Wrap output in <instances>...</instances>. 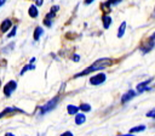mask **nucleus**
<instances>
[{
  "label": "nucleus",
  "instance_id": "obj_1",
  "mask_svg": "<svg viewBox=\"0 0 155 136\" xmlns=\"http://www.w3.org/2000/svg\"><path fill=\"white\" fill-rule=\"evenodd\" d=\"M113 63H114V60H112V58H100V60L95 61L90 67L85 68L83 72L76 73V74L74 76V78H81V77H85V76H87V74H91V73H93V72H96V71L104 70V68H107V67H110Z\"/></svg>",
  "mask_w": 155,
  "mask_h": 136
},
{
  "label": "nucleus",
  "instance_id": "obj_2",
  "mask_svg": "<svg viewBox=\"0 0 155 136\" xmlns=\"http://www.w3.org/2000/svg\"><path fill=\"white\" fill-rule=\"evenodd\" d=\"M59 100H61V97H59V96H56V97H53V99L49 100V102H46L43 107H40V114H46V113H49V112L53 111V109L56 108V106L58 105Z\"/></svg>",
  "mask_w": 155,
  "mask_h": 136
},
{
  "label": "nucleus",
  "instance_id": "obj_3",
  "mask_svg": "<svg viewBox=\"0 0 155 136\" xmlns=\"http://www.w3.org/2000/svg\"><path fill=\"white\" fill-rule=\"evenodd\" d=\"M106 80H107V74L106 73H97L93 77H91L89 82H90L91 85H101Z\"/></svg>",
  "mask_w": 155,
  "mask_h": 136
},
{
  "label": "nucleus",
  "instance_id": "obj_4",
  "mask_svg": "<svg viewBox=\"0 0 155 136\" xmlns=\"http://www.w3.org/2000/svg\"><path fill=\"white\" fill-rule=\"evenodd\" d=\"M17 89V83L15 82V80H10V82H8L6 84H5V86H4V95L6 96V97H10L12 94H14V91Z\"/></svg>",
  "mask_w": 155,
  "mask_h": 136
},
{
  "label": "nucleus",
  "instance_id": "obj_5",
  "mask_svg": "<svg viewBox=\"0 0 155 136\" xmlns=\"http://www.w3.org/2000/svg\"><path fill=\"white\" fill-rule=\"evenodd\" d=\"M154 46H155V41H153V40H150L149 38L139 46V50L143 52V53H148V52H150L153 49H154Z\"/></svg>",
  "mask_w": 155,
  "mask_h": 136
},
{
  "label": "nucleus",
  "instance_id": "obj_6",
  "mask_svg": "<svg viewBox=\"0 0 155 136\" xmlns=\"http://www.w3.org/2000/svg\"><path fill=\"white\" fill-rule=\"evenodd\" d=\"M18 112H21V113H24L22 109H20V108H14V107H6L5 109H3V112H0V119H3L4 117H9V115H12V114H15V113H18Z\"/></svg>",
  "mask_w": 155,
  "mask_h": 136
},
{
  "label": "nucleus",
  "instance_id": "obj_7",
  "mask_svg": "<svg viewBox=\"0 0 155 136\" xmlns=\"http://www.w3.org/2000/svg\"><path fill=\"white\" fill-rule=\"evenodd\" d=\"M10 28H12V20L11 18H5L2 23H0V35L9 32Z\"/></svg>",
  "mask_w": 155,
  "mask_h": 136
},
{
  "label": "nucleus",
  "instance_id": "obj_8",
  "mask_svg": "<svg viewBox=\"0 0 155 136\" xmlns=\"http://www.w3.org/2000/svg\"><path fill=\"white\" fill-rule=\"evenodd\" d=\"M137 96V92L134 91V90H132V89H130V90H127L124 95H122V97H121V103L124 105V103H127V102H130L132 99H134Z\"/></svg>",
  "mask_w": 155,
  "mask_h": 136
},
{
  "label": "nucleus",
  "instance_id": "obj_9",
  "mask_svg": "<svg viewBox=\"0 0 155 136\" xmlns=\"http://www.w3.org/2000/svg\"><path fill=\"white\" fill-rule=\"evenodd\" d=\"M151 83V79H149V80H145V82H142V83H139L138 85H137V91L138 92H144V91H149L150 90V88L148 86L149 84Z\"/></svg>",
  "mask_w": 155,
  "mask_h": 136
},
{
  "label": "nucleus",
  "instance_id": "obj_10",
  "mask_svg": "<svg viewBox=\"0 0 155 136\" xmlns=\"http://www.w3.org/2000/svg\"><path fill=\"white\" fill-rule=\"evenodd\" d=\"M28 15H29V17H32V18H36V17L39 16V9H38V6H36L35 4H32V5L29 6V9H28Z\"/></svg>",
  "mask_w": 155,
  "mask_h": 136
},
{
  "label": "nucleus",
  "instance_id": "obj_11",
  "mask_svg": "<svg viewBox=\"0 0 155 136\" xmlns=\"http://www.w3.org/2000/svg\"><path fill=\"white\" fill-rule=\"evenodd\" d=\"M112 17L109 15H103L102 16V24H103V28L104 29H109L110 24H112Z\"/></svg>",
  "mask_w": 155,
  "mask_h": 136
},
{
  "label": "nucleus",
  "instance_id": "obj_12",
  "mask_svg": "<svg viewBox=\"0 0 155 136\" xmlns=\"http://www.w3.org/2000/svg\"><path fill=\"white\" fill-rule=\"evenodd\" d=\"M43 34H44V29H43V27H36L35 29H34V33H33V39L35 40V41H39L40 40V38L43 37Z\"/></svg>",
  "mask_w": 155,
  "mask_h": 136
},
{
  "label": "nucleus",
  "instance_id": "obj_13",
  "mask_svg": "<svg viewBox=\"0 0 155 136\" xmlns=\"http://www.w3.org/2000/svg\"><path fill=\"white\" fill-rule=\"evenodd\" d=\"M85 121H86V117H85L84 113H78V114H75V124H76V125H81V124H84Z\"/></svg>",
  "mask_w": 155,
  "mask_h": 136
},
{
  "label": "nucleus",
  "instance_id": "obj_14",
  "mask_svg": "<svg viewBox=\"0 0 155 136\" xmlns=\"http://www.w3.org/2000/svg\"><path fill=\"white\" fill-rule=\"evenodd\" d=\"M79 107L78 106H74V105H68L67 106V112H68V114H70V115H75V114H78L79 113Z\"/></svg>",
  "mask_w": 155,
  "mask_h": 136
},
{
  "label": "nucleus",
  "instance_id": "obj_15",
  "mask_svg": "<svg viewBox=\"0 0 155 136\" xmlns=\"http://www.w3.org/2000/svg\"><path fill=\"white\" fill-rule=\"evenodd\" d=\"M126 26H127V24H126V22H125V21H124V22H121V24L119 26L118 34H116L119 39H120V38H122V37L125 35V33H126Z\"/></svg>",
  "mask_w": 155,
  "mask_h": 136
},
{
  "label": "nucleus",
  "instance_id": "obj_16",
  "mask_svg": "<svg viewBox=\"0 0 155 136\" xmlns=\"http://www.w3.org/2000/svg\"><path fill=\"white\" fill-rule=\"evenodd\" d=\"M101 10L104 12L103 15H109V12L112 10V6H110V4L108 2H104V3L101 4Z\"/></svg>",
  "mask_w": 155,
  "mask_h": 136
},
{
  "label": "nucleus",
  "instance_id": "obj_17",
  "mask_svg": "<svg viewBox=\"0 0 155 136\" xmlns=\"http://www.w3.org/2000/svg\"><path fill=\"white\" fill-rule=\"evenodd\" d=\"M147 129L145 125H137V126H133L130 129V134H137V132H142Z\"/></svg>",
  "mask_w": 155,
  "mask_h": 136
},
{
  "label": "nucleus",
  "instance_id": "obj_18",
  "mask_svg": "<svg viewBox=\"0 0 155 136\" xmlns=\"http://www.w3.org/2000/svg\"><path fill=\"white\" fill-rule=\"evenodd\" d=\"M30 70H35V66H34V64H30V63L26 64V66L22 68V71L20 72V76H23L24 73H27V72H28V71H30Z\"/></svg>",
  "mask_w": 155,
  "mask_h": 136
},
{
  "label": "nucleus",
  "instance_id": "obj_19",
  "mask_svg": "<svg viewBox=\"0 0 155 136\" xmlns=\"http://www.w3.org/2000/svg\"><path fill=\"white\" fill-rule=\"evenodd\" d=\"M79 109H80L81 112H84V113H87V112L91 111V105H89V103H81V105L79 106Z\"/></svg>",
  "mask_w": 155,
  "mask_h": 136
},
{
  "label": "nucleus",
  "instance_id": "obj_20",
  "mask_svg": "<svg viewBox=\"0 0 155 136\" xmlns=\"http://www.w3.org/2000/svg\"><path fill=\"white\" fill-rule=\"evenodd\" d=\"M16 33H17V26H12V29H11V32L8 34V38L10 39V38H14L15 35H16Z\"/></svg>",
  "mask_w": 155,
  "mask_h": 136
},
{
  "label": "nucleus",
  "instance_id": "obj_21",
  "mask_svg": "<svg viewBox=\"0 0 155 136\" xmlns=\"http://www.w3.org/2000/svg\"><path fill=\"white\" fill-rule=\"evenodd\" d=\"M43 23H44V26H45V27H47V28H51V27H52V20H49V18H44Z\"/></svg>",
  "mask_w": 155,
  "mask_h": 136
},
{
  "label": "nucleus",
  "instance_id": "obj_22",
  "mask_svg": "<svg viewBox=\"0 0 155 136\" xmlns=\"http://www.w3.org/2000/svg\"><path fill=\"white\" fill-rule=\"evenodd\" d=\"M121 2H124V0H108V3L110 4V6H116V5L120 4Z\"/></svg>",
  "mask_w": 155,
  "mask_h": 136
},
{
  "label": "nucleus",
  "instance_id": "obj_23",
  "mask_svg": "<svg viewBox=\"0 0 155 136\" xmlns=\"http://www.w3.org/2000/svg\"><path fill=\"white\" fill-rule=\"evenodd\" d=\"M145 115H147L148 118H153V119H155V108H153L151 111H149Z\"/></svg>",
  "mask_w": 155,
  "mask_h": 136
},
{
  "label": "nucleus",
  "instance_id": "obj_24",
  "mask_svg": "<svg viewBox=\"0 0 155 136\" xmlns=\"http://www.w3.org/2000/svg\"><path fill=\"white\" fill-rule=\"evenodd\" d=\"M59 11V6L58 5H52L51 9H50V12H53V14H57Z\"/></svg>",
  "mask_w": 155,
  "mask_h": 136
},
{
  "label": "nucleus",
  "instance_id": "obj_25",
  "mask_svg": "<svg viewBox=\"0 0 155 136\" xmlns=\"http://www.w3.org/2000/svg\"><path fill=\"white\" fill-rule=\"evenodd\" d=\"M55 17H56V14H53V12H49L45 16V18H49V20H53Z\"/></svg>",
  "mask_w": 155,
  "mask_h": 136
},
{
  "label": "nucleus",
  "instance_id": "obj_26",
  "mask_svg": "<svg viewBox=\"0 0 155 136\" xmlns=\"http://www.w3.org/2000/svg\"><path fill=\"white\" fill-rule=\"evenodd\" d=\"M14 45H15V44L12 43V44H11V46L9 45V46L4 47V49H3V52H4V53H5V52H9V50H12V49H14Z\"/></svg>",
  "mask_w": 155,
  "mask_h": 136
},
{
  "label": "nucleus",
  "instance_id": "obj_27",
  "mask_svg": "<svg viewBox=\"0 0 155 136\" xmlns=\"http://www.w3.org/2000/svg\"><path fill=\"white\" fill-rule=\"evenodd\" d=\"M71 60H73L74 62H79V61H80V56L78 55V53H74L73 57H71Z\"/></svg>",
  "mask_w": 155,
  "mask_h": 136
},
{
  "label": "nucleus",
  "instance_id": "obj_28",
  "mask_svg": "<svg viewBox=\"0 0 155 136\" xmlns=\"http://www.w3.org/2000/svg\"><path fill=\"white\" fill-rule=\"evenodd\" d=\"M34 4L40 8V6H43V4H44V0H34Z\"/></svg>",
  "mask_w": 155,
  "mask_h": 136
},
{
  "label": "nucleus",
  "instance_id": "obj_29",
  "mask_svg": "<svg viewBox=\"0 0 155 136\" xmlns=\"http://www.w3.org/2000/svg\"><path fill=\"white\" fill-rule=\"evenodd\" d=\"M61 136H74V135H73V132H71V131H64Z\"/></svg>",
  "mask_w": 155,
  "mask_h": 136
},
{
  "label": "nucleus",
  "instance_id": "obj_30",
  "mask_svg": "<svg viewBox=\"0 0 155 136\" xmlns=\"http://www.w3.org/2000/svg\"><path fill=\"white\" fill-rule=\"evenodd\" d=\"M93 2H95V0H84V4L85 5H91Z\"/></svg>",
  "mask_w": 155,
  "mask_h": 136
},
{
  "label": "nucleus",
  "instance_id": "obj_31",
  "mask_svg": "<svg viewBox=\"0 0 155 136\" xmlns=\"http://www.w3.org/2000/svg\"><path fill=\"white\" fill-rule=\"evenodd\" d=\"M149 39H150V40H153V41H155V32L149 37Z\"/></svg>",
  "mask_w": 155,
  "mask_h": 136
},
{
  "label": "nucleus",
  "instance_id": "obj_32",
  "mask_svg": "<svg viewBox=\"0 0 155 136\" xmlns=\"http://www.w3.org/2000/svg\"><path fill=\"white\" fill-rule=\"evenodd\" d=\"M118 136H136L134 134H125V135H118Z\"/></svg>",
  "mask_w": 155,
  "mask_h": 136
},
{
  "label": "nucleus",
  "instance_id": "obj_33",
  "mask_svg": "<svg viewBox=\"0 0 155 136\" xmlns=\"http://www.w3.org/2000/svg\"><path fill=\"white\" fill-rule=\"evenodd\" d=\"M5 3H6V0H0V8H2V6H3Z\"/></svg>",
  "mask_w": 155,
  "mask_h": 136
},
{
  "label": "nucleus",
  "instance_id": "obj_34",
  "mask_svg": "<svg viewBox=\"0 0 155 136\" xmlns=\"http://www.w3.org/2000/svg\"><path fill=\"white\" fill-rule=\"evenodd\" d=\"M34 62H35V57H32V58H30V61H29V63H30V64H33Z\"/></svg>",
  "mask_w": 155,
  "mask_h": 136
},
{
  "label": "nucleus",
  "instance_id": "obj_35",
  "mask_svg": "<svg viewBox=\"0 0 155 136\" xmlns=\"http://www.w3.org/2000/svg\"><path fill=\"white\" fill-rule=\"evenodd\" d=\"M5 136H15V135H14V134H11V132H6V134H5Z\"/></svg>",
  "mask_w": 155,
  "mask_h": 136
},
{
  "label": "nucleus",
  "instance_id": "obj_36",
  "mask_svg": "<svg viewBox=\"0 0 155 136\" xmlns=\"http://www.w3.org/2000/svg\"><path fill=\"white\" fill-rule=\"evenodd\" d=\"M151 17L155 18V8H154V11H153V14H151Z\"/></svg>",
  "mask_w": 155,
  "mask_h": 136
}]
</instances>
